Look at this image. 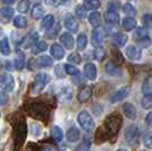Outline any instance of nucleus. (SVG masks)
I'll return each mask as SVG.
<instances>
[{
  "label": "nucleus",
  "mask_w": 152,
  "mask_h": 151,
  "mask_svg": "<svg viewBox=\"0 0 152 151\" xmlns=\"http://www.w3.org/2000/svg\"><path fill=\"white\" fill-rule=\"evenodd\" d=\"M51 77L47 73H38L34 76L33 84H32V93L33 95H39L43 91V89L48 85V83L50 82Z\"/></svg>",
  "instance_id": "nucleus-1"
},
{
  "label": "nucleus",
  "mask_w": 152,
  "mask_h": 151,
  "mask_svg": "<svg viewBox=\"0 0 152 151\" xmlns=\"http://www.w3.org/2000/svg\"><path fill=\"white\" fill-rule=\"evenodd\" d=\"M124 138H125V141H126L128 144L131 147H137L140 143V130L136 125H131L128 126L126 130H125V133H124Z\"/></svg>",
  "instance_id": "nucleus-2"
},
{
  "label": "nucleus",
  "mask_w": 152,
  "mask_h": 151,
  "mask_svg": "<svg viewBox=\"0 0 152 151\" xmlns=\"http://www.w3.org/2000/svg\"><path fill=\"white\" fill-rule=\"evenodd\" d=\"M77 122H78L80 126L82 127L84 131H86V132H91L95 126L93 117L86 110H82L81 113L77 115Z\"/></svg>",
  "instance_id": "nucleus-3"
},
{
  "label": "nucleus",
  "mask_w": 152,
  "mask_h": 151,
  "mask_svg": "<svg viewBox=\"0 0 152 151\" xmlns=\"http://www.w3.org/2000/svg\"><path fill=\"white\" fill-rule=\"evenodd\" d=\"M0 90L4 92H13L15 90V78L12 74L5 73L0 75Z\"/></svg>",
  "instance_id": "nucleus-4"
},
{
  "label": "nucleus",
  "mask_w": 152,
  "mask_h": 151,
  "mask_svg": "<svg viewBox=\"0 0 152 151\" xmlns=\"http://www.w3.org/2000/svg\"><path fill=\"white\" fill-rule=\"evenodd\" d=\"M103 38H104V31L101 26L93 29V31L91 33V42L95 48L101 47L102 42H103Z\"/></svg>",
  "instance_id": "nucleus-5"
},
{
  "label": "nucleus",
  "mask_w": 152,
  "mask_h": 151,
  "mask_svg": "<svg viewBox=\"0 0 152 151\" xmlns=\"http://www.w3.org/2000/svg\"><path fill=\"white\" fill-rule=\"evenodd\" d=\"M129 92H131V89L128 88V86H123V88L118 89L115 93H113V95H110L109 102L110 103H117V102H119L121 100H124L125 98L128 97Z\"/></svg>",
  "instance_id": "nucleus-6"
},
{
  "label": "nucleus",
  "mask_w": 152,
  "mask_h": 151,
  "mask_svg": "<svg viewBox=\"0 0 152 151\" xmlns=\"http://www.w3.org/2000/svg\"><path fill=\"white\" fill-rule=\"evenodd\" d=\"M125 55L129 60L139 62L142 58V50H141V48L136 47V45H128L125 49Z\"/></svg>",
  "instance_id": "nucleus-7"
},
{
  "label": "nucleus",
  "mask_w": 152,
  "mask_h": 151,
  "mask_svg": "<svg viewBox=\"0 0 152 151\" xmlns=\"http://www.w3.org/2000/svg\"><path fill=\"white\" fill-rule=\"evenodd\" d=\"M64 24H65V27L72 33H76L78 31V23L72 14H66L65 19H64Z\"/></svg>",
  "instance_id": "nucleus-8"
},
{
  "label": "nucleus",
  "mask_w": 152,
  "mask_h": 151,
  "mask_svg": "<svg viewBox=\"0 0 152 151\" xmlns=\"http://www.w3.org/2000/svg\"><path fill=\"white\" fill-rule=\"evenodd\" d=\"M14 16V8L10 6H5L0 8V23L7 24L10 22Z\"/></svg>",
  "instance_id": "nucleus-9"
},
{
  "label": "nucleus",
  "mask_w": 152,
  "mask_h": 151,
  "mask_svg": "<svg viewBox=\"0 0 152 151\" xmlns=\"http://www.w3.org/2000/svg\"><path fill=\"white\" fill-rule=\"evenodd\" d=\"M83 72H84V76L88 80H90V81H95V78L98 76V69H96V66L93 63L85 64V66L83 68Z\"/></svg>",
  "instance_id": "nucleus-10"
},
{
  "label": "nucleus",
  "mask_w": 152,
  "mask_h": 151,
  "mask_svg": "<svg viewBox=\"0 0 152 151\" xmlns=\"http://www.w3.org/2000/svg\"><path fill=\"white\" fill-rule=\"evenodd\" d=\"M35 66L39 67V68H48V67H51L52 64H53V59L49 56H45V55H42V56H39L35 60Z\"/></svg>",
  "instance_id": "nucleus-11"
},
{
  "label": "nucleus",
  "mask_w": 152,
  "mask_h": 151,
  "mask_svg": "<svg viewBox=\"0 0 152 151\" xmlns=\"http://www.w3.org/2000/svg\"><path fill=\"white\" fill-rule=\"evenodd\" d=\"M104 72L107 73L109 76H113V77H121L123 76V72L119 67H117L115 64H113L111 62H108L104 65Z\"/></svg>",
  "instance_id": "nucleus-12"
},
{
  "label": "nucleus",
  "mask_w": 152,
  "mask_h": 151,
  "mask_svg": "<svg viewBox=\"0 0 152 151\" xmlns=\"http://www.w3.org/2000/svg\"><path fill=\"white\" fill-rule=\"evenodd\" d=\"M60 42L67 50H72L74 48V43H75L73 35L68 32H64L63 34L60 35Z\"/></svg>",
  "instance_id": "nucleus-13"
},
{
  "label": "nucleus",
  "mask_w": 152,
  "mask_h": 151,
  "mask_svg": "<svg viewBox=\"0 0 152 151\" xmlns=\"http://www.w3.org/2000/svg\"><path fill=\"white\" fill-rule=\"evenodd\" d=\"M123 110H124L125 116H126L127 118H129V119L134 120L135 118H136V116H137V110H136V107L134 106L133 103H131V102H126V103H124V106H123Z\"/></svg>",
  "instance_id": "nucleus-14"
},
{
  "label": "nucleus",
  "mask_w": 152,
  "mask_h": 151,
  "mask_svg": "<svg viewBox=\"0 0 152 151\" xmlns=\"http://www.w3.org/2000/svg\"><path fill=\"white\" fill-rule=\"evenodd\" d=\"M81 139V132L77 127H70L66 133V140L70 143H76Z\"/></svg>",
  "instance_id": "nucleus-15"
},
{
  "label": "nucleus",
  "mask_w": 152,
  "mask_h": 151,
  "mask_svg": "<svg viewBox=\"0 0 152 151\" xmlns=\"http://www.w3.org/2000/svg\"><path fill=\"white\" fill-rule=\"evenodd\" d=\"M50 54L56 60H61L65 57V49L59 43H53L50 48Z\"/></svg>",
  "instance_id": "nucleus-16"
},
{
  "label": "nucleus",
  "mask_w": 152,
  "mask_h": 151,
  "mask_svg": "<svg viewBox=\"0 0 152 151\" xmlns=\"http://www.w3.org/2000/svg\"><path fill=\"white\" fill-rule=\"evenodd\" d=\"M104 21L109 25H116L119 23V14L111 10H107L104 13Z\"/></svg>",
  "instance_id": "nucleus-17"
},
{
  "label": "nucleus",
  "mask_w": 152,
  "mask_h": 151,
  "mask_svg": "<svg viewBox=\"0 0 152 151\" xmlns=\"http://www.w3.org/2000/svg\"><path fill=\"white\" fill-rule=\"evenodd\" d=\"M92 93H93V91H92V88H91V86H84V88L78 92V95H77V100L80 101V102H86V101L92 97Z\"/></svg>",
  "instance_id": "nucleus-18"
},
{
  "label": "nucleus",
  "mask_w": 152,
  "mask_h": 151,
  "mask_svg": "<svg viewBox=\"0 0 152 151\" xmlns=\"http://www.w3.org/2000/svg\"><path fill=\"white\" fill-rule=\"evenodd\" d=\"M31 16L33 19H40L45 17V7L41 4H35L31 9Z\"/></svg>",
  "instance_id": "nucleus-19"
},
{
  "label": "nucleus",
  "mask_w": 152,
  "mask_h": 151,
  "mask_svg": "<svg viewBox=\"0 0 152 151\" xmlns=\"http://www.w3.org/2000/svg\"><path fill=\"white\" fill-rule=\"evenodd\" d=\"M121 25L126 32H131L137 27V23L133 17H125L121 22Z\"/></svg>",
  "instance_id": "nucleus-20"
},
{
  "label": "nucleus",
  "mask_w": 152,
  "mask_h": 151,
  "mask_svg": "<svg viewBox=\"0 0 152 151\" xmlns=\"http://www.w3.org/2000/svg\"><path fill=\"white\" fill-rule=\"evenodd\" d=\"M55 24V16L53 15H45V17L42 18V22H41V27H42V30H45V31H49L52 29V26Z\"/></svg>",
  "instance_id": "nucleus-21"
},
{
  "label": "nucleus",
  "mask_w": 152,
  "mask_h": 151,
  "mask_svg": "<svg viewBox=\"0 0 152 151\" xmlns=\"http://www.w3.org/2000/svg\"><path fill=\"white\" fill-rule=\"evenodd\" d=\"M127 40H128V37L125 33H121V32H117L113 35V41L118 47H124L127 43Z\"/></svg>",
  "instance_id": "nucleus-22"
},
{
  "label": "nucleus",
  "mask_w": 152,
  "mask_h": 151,
  "mask_svg": "<svg viewBox=\"0 0 152 151\" xmlns=\"http://www.w3.org/2000/svg\"><path fill=\"white\" fill-rule=\"evenodd\" d=\"M47 49H48V44H47L45 41H38L31 48V52L33 55H39L41 52H45Z\"/></svg>",
  "instance_id": "nucleus-23"
},
{
  "label": "nucleus",
  "mask_w": 152,
  "mask_h": 151,
  "mask_svg": "<svg viewBox=\"0 0 152 151\" xmlns=\"http://www.w3.org/2000/svg\"><path fill=\"white\" fill-rule=\"evenodd\" d=\"M89 23L93 27H99L101 24V14L99 12H92L89 15Z\"/></svg>",
  "instance_id": "nucleus-24"
},
{
  "label": "nucleus",
  "mask_w": 152,
  "mask_h": 151,
  "mask_svg": "<svg viewBox=\"0 0 152 151\" xmlns=\"http://www.w3.org/2000/svg\"><path fill=\"white\" fill-rule=\"evenodd\" d=\"M146 37H149V31L144 29L143 26H141V27H136L135 30H134V33H133V38L139 42L141 41L142 39L146 38Z\"/></svg>",
  "instance_id": "nucleus-25"
},
{
  "label": "nucleus",
  "mask_w": 152,
  "mask_h": 151,
  "mask_svg": "<svg viewBox=\"0 0 152 151\" xmlns=\"http://www.w3.org/2000/svg\"><path fill=\"white\" fill-rule=\"evenodd\" d=\"M25 56H24L23 52L19 51L18 54H17V56H16V58H15V60H14V66H15V68L17 69V70H22L25 67Z\"/></svg>",
  "instance_id": "nucleus-26"
},
{
  "label": "nucleus",
  "mask_w": 152,
  "mask_h": 151,
  "mask_svg": "<svg viewBox=\"0 0 152 151\" xmlns=\"http://www.w3.org/2000/svg\"><path fill=\"white\" fill-rule=\"evenodd\" d=\"M72 95H73V90H72V88H70L69 85L64 86V88L59 91V93H58V97H59L60 100L68 101L72 99Z\"/></svg>",
  "instance_id": "nucleus-27"
},
{
  "label": "nucleus",
  "mask_w": 152,
  "mask_h": 151,
  "mask_svg": "<svg viewBox=\"0 0 152 151\" xmlns=\"http://www.w3.org/2000/svg\"><path fill=\"white\" fill-rule=\"evenodd\" d=\"M12 52L10 45H9V41L7 38H2L0 40V54L4 56H9Z\"/></svg>",
  "instance_id": "nucleus-28"
},
{
  "label": "nucleus",
  "mask_w": 152,
  "mask_h": 151,
  "mask_svg": "<svg viewBox=\"0 0 152 151\" xmlns=\"http://www.w3.org/2000/svg\"><path fill=\"white\" fill-rule=\"evenodd\" d=\"M76 43H77V49L78 50H85L86 45H88V37L85 33H80L78 37H77V40H76Z\"/></svg>",
  "instance_id": "nucleus-29"
},
{
  "label": "nucleus",
  "mask_w": 152,
  "mask_h": 151,
  "mask_svg": "<svg viewBox=\"0 0 152 151\" xmlns=\"http://www.w3.org/2000/svg\"><path fill=\"white\" fill-rule=\"evenodd\" d=\"M51 135H52V138L55 139V141H57V142H61L64 139L63 130L58 125L52 126V128H51Z\"/></svg>",
  "instance_id": "nucleus-30"
},
{
  "label": "nucleus",
  "mask_w": 152,
  "mask_h": 151,
  "mask_svg": "<svg viewBox=\"0 0 152 151\" xmlns=\"http://www.w3.org/2000/svg\"><path fill=\"white\" fill-rule=\"evenodd\" d=\"M142 93L144 95H152V77H146L142 85Z\"/></svg>",
  "instance_id": "nucleus-31"
},
{
  "label": "nucleus",
  "mask_w": 152,
  "mask_h": 151,
  "mask_svg": "<svg viewBox=\"0 0 152 151\" xmlns=\"http://www.w3.org/2000/svg\"><path fill=\"white\" fill-rule=\"evenodd\" d=\"M82 5H83V7L86 9V12H88V10H94V9H98L99 7L101 6L100 1H98V0H85Z\"/></svg>",
  "instance_id": "nucleus-32"
},
{
  "label": "nucleus",
  "mask_w": 152,
  "mask_h": 151,
  "mask_svg": "<svg viewBox=\"0 0 152 151\" xmlns=\"http://www.w3.org/2000/svg\"><path fill=\"white\" fill-rule=\"evenodd\" d=\"M14 25L17 29H25L27 26V19L23 16V15H17L15 18H14Z\"/></svg>",
  "instance_id": "nucleus-33"
},
{
  "label": "nucleus",
  "mask_w": 152,
  "mask_h": 151,
  "mask_svg": "<svg viewBox=\"0 0 152 151\" xmlns=\"http://www.w3.org/2000/svg\"><path fill=\"white\" fill-rule=\"evenodd\" d=\"M39 40V33L37 31L32 32L31 34L27 37V39H26V45L25 47H28V48H32L34 44L38 42Z\"/></svg>",
  "instance_id": "nucleus-34"
},
{
  "label": "nucleus",
  "mask_w": 152,
  "mask_h": 151,
  "mask_svg": "<svg viewBox=\"0 0 152 151\" xmlns=\"http://www.w3.org/2000/svg\"><path fill=\"white\" fill-rule=\"evenodd\" d=\"M64 68H65V73H66L67 75H72V76L80 75V69L77 68L76 66H74V65H70V64H65Z\"/></svg>",
  "instance_id": "nucleus-35"
},
{
  "label": "nucleus",
  "mask_w": 152,
  "mask_h": 151,
  "mask_svg": "<svg viewBox=\"0 0 152 151\" xmlns=\"http://www.w3.org/2000/svg\"><path fill=\"white\" fill-rule=\"evenodd\" d=\"M75 15L77 18L80 19H85L88 17V12H86V9L83 7V5H77L75 7Z\"/></svg>",
  "instance_id": "nucleus-36"
},
{
  "label": "nucleus",
  "mask_w": 152,
  "mask_h": 151,
  "mask_svg": "<svg viewBox=\"0 0 152 151\" xmlns=\"http://www.w3.org/2000/svg\"><path fill=\"white\" fill-rule=\"evenodd\" d=\"M123 12H124V14H126L127 17H133L136 14V9H135V7L132 4L127 2L123 6Z\"/></svg>",
  "instance_id": "nucleus-37"
},
{
  "label": "nucleus",
  "mask_w": 152,
  "mask_h": 151,
  "mask_svg": "<svg viewBox=\"0 0 152 151\" xmlns=\"http://www.w3.org/2000/svg\"><path fill=\"white\" fill-rule=\"evenodd\" d=\"M30 6H31V2L30 1H27V0H23V1H19L18 4H17V10H18L20 14H25L28 12V9H30Z\"/></svg>",
  "instance_id": "nucleus-38"
},
{
  "label": "nucleus",
  "mask_w": 152,
  "mask_h": 151,
  "mask_svg": "<svg viewBox=\"0 0 152 151\" xmlns=\"http://www.w3.org/2000/svg\"><path fill=\"white\" fill-rule=\"evenodd\" d=\"M143 27L146 29L148 31L149 30H152V14H145L143 15Z\"/></svg>",
  "instance_id": "nucleus-39"
},
{
  "label": "nucleus",
  "mask_w": 152,
  "mask_h": 151,
  "mask_svg": "<svg viewBox=\"0 0 152 151\" xmlns=\"http://www.w3.org/2000/svg\"><path fill=\"white\" fill-rule=\"evenodd\" d=\"M141 105L144 109H152V95H144L142 98Z\"/></svg>",
  "instance_id": "nucleus-40"
},
{
  "label": "nucleus",
  "mask_w": 152,
  "mask_h": 151,
  "mask_svg": "<svg viewBox=\"0 0 152 151\" xmlns=\"http://www.w3.org/2000/svg\"><path fill=\"white\" fill-rule=\"evenodd\" d=\"M68 62L73 64H81L82 62V58H81V55L77 54V52H73L68 56Z\"/></svg>",
  "instance_id": "nucleus-41"
},
{
  "label": "nucleus",
  "mask_w": 152,
  "mask_h": 151,
  "mask_svg": "<svg viewBox=\"0 0 152 151\" xmlns=\"http://www.w3.org/2000/svg\"><path fill=\"white\" fill-rule=\"evenodd\" d=\"M90 147H91V141H90V139L86 138L83 140L82 143L77 148V151H89Z\"/></svg>",
  "instance_id": "nucleus-42"
},
{
  "label": "nucleus",
  "mask_w": 152,
  "mask_h": 151,
  "mask_svg": "<svg viewBox=\"0 0 152 151\" xmlns=\"http://www.w3.org/2000/svg\"><path fill=\"white\" fill-rule=\"evenodd\" d=\"M41 132H42V128L39 124H33V127L31 128V133L34 138H39L41 135Z\"/></svg>",
  "instance_id": "nucleus-43"
},
{
  "label": "nucleus",
  "mask_w": 152,
  "mask_h": 151,
  "mask_svg": "<svg viewBox=\"0 0 152 151\" xmlns=\"http://www.w3.org/2000/svg\"><path fill=\"white\" fill-rule=\"evenodd\" d=\"M121 2H117V1H110L108 2V10H111V12H116L121 8Z\"/></svg>",
  "instance_id": "nucleus-44"
},
{
  "label": "nucleus",
  "mask_w": 152,
  "mask_h": 151,
  "mask_svg": "<svg viewBox=\"0 0 152 151\" xmlns=\"http://www.w3.org/2000/svg\"><path fill=\"white\" fill-rule=\"evenodd\" d=\"M151 43H152V40H151V38H150V35L144 39H142L141 41H139V44L142 48H149V47L151 45Z\"/></svg>",
  "instance_id": "nucleus-45"
},
{
  "label": "nucleus",
  "mask_w": 152,
  "mask_h": 151,
  "mask_svg": "<svg viewBox=\"0 0 152 151\" xmlns=\"http://www.w3.org/2000/svg\"><path fill=\"white\" fill-rule=\"evenodd\" d=\"M143 144L149 150H152V135H145L143 138Z\"/></svg>",
  "instance_id": "nucleus-46"
},
{
  "label": "nucleus",
  "mask_w": 152,
  "mask_h": 151,
  "mask_svg": "<svg viewBox=\"0 0 152 151\" xmlns=\"http://www.w3.org/2000/svg\"><path fill=\"white\" fill-rule=\"evenodd\" d=\"M8 100H9L8 95H7L6 92H4V91L0 90V106H5V105H7Z\"/></svg>",
  "instance_id": "nucleus-47"
},
{
  "label": "nucleus",
  "mask_w": 152,
  "mask_h": 151,
  "mask_svg": "<svg viewBox=\"0 0 152 151\" xmlns=\"http://www.w3.org/2000/svg\"><path fill=\"white\" fill-rule=\"evenodd\" d=\"M102 111H103V107L100 103H95L93 106V113L95 114V116H100Z\"/></svg>",
  "instance_id": "nucleus-48"
},
{
  "label": "nucleus",
  "mask_w": 152,
  "mask_h": 151,
  "mask_svg": "<svg viewBox=\"0 0 152 151\" xmlns=\"http://www.w3.org/2000/svg\"><path fill=\"white\" fill-rule=\"evenodd\" d=\"M145 124L149 126V127H151V128H152V111H150L149 114H146Z\"/></svg>",
  "instance_id": "nucleus-49"
},
{
  "label": "nucleus",
  "mask_w": 152,
  "mask_h": 151,
  "mask_svg": "<svg viewBox=\"0 0 152 151\" xmlns=\"http://www.w3.org/2000/svg\"><path fill=\"white\" fill-rule=\"evenodd\" d=\"M6 68L8 69V70H10V69L13 68V65H12V63H10V62H6Z\"/></svg>",
  "instance_id": "nucleus-50"
},
{
  "label": "nucleus",
  "mask_w": 152,
  "mask_h": 151,
  "mask_svg": "<svg viewBox=\"0 0 152 151\" xmlns=\"http://www.w3.org/2000/svg\"><path fill=\"white\" fill-rule=\"evenodd\" d=\"M5 4H7V5H13L14 1H5Z\"/></svg>",
  "instance_id": "nucleus-51"
},
{
  "label": "nucleus",
  "mask_w": 152,
  "mask_h": 151,
  "mask_svg": "<svg viewBox=\"0 0 152 151\" xmlns=\"http://www.w3.org/2000/svg\"><path fill=\"white\" fill-rule=\"evenodd\" d=\"M116 151H127L126 149H123V148H121V149H118V150H116Z\"/></svg>",
  "instance_id": "nucleus-52"
},
{
  "label": "nucleus",
  "mask_w": 152,
  "mask_h": 151,
  "mask_svg": "<svg viewBox=\"0 0 152 151\" xmlns=\"http://www.w3.org/2000/svg\"><path fill=\"white\" fill-rule=\"evenodd\" d=\"M1 33H2V32H1V30H0V34H1Z\"/></svg>",
  "instance_id": "nucleus-53"
},
{
  "label": "nucleus",
  "mask_w": 152,
  "mask_h": 151,
  "mask_svg": "<svg viewBox=\"0 0 152 151\" xmlns=\"http://www.w3.org/2000/svg\"><path fill=\"white\" fill-rule=\"evenodd\" d=\"M0 117H1V113H0Z\"/></svg>",
  "instance_id": "nucleus-54"
}]
</instances>
